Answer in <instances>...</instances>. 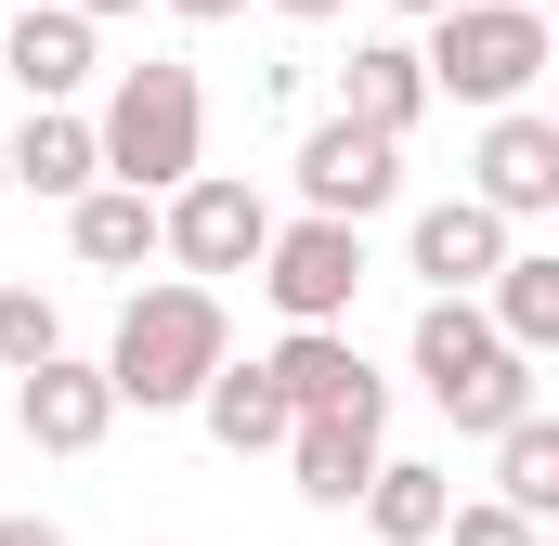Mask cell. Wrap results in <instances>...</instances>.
I'll use <instances>...</instances> for the list:
<instances>
[{"instance_id":"1","label":"cell","mask_w":559,"mask_h":546,"mask_svg":"<svg viewBox=\"0 0 559 546\" xmlns=\"http://www.w3.org/2000/svg\"><path fill=\"white\" fill-rule=\"evenodd\" d=\"M235 365V325H222V286H131V312H118V339H105V391H118V416H182L209 378Z\"/></svg>"},{"instance_id":"2","label":"cell","mask_w":559,"mask_h":546,"mask_svg":"<svg viewBox=\"0 0 559 546\" xmlns=\"http://www.w3.org/2000/svg\"><path fill=\"white\" fill-rule=\"evenodd\" d=\"M92 156H105L118 195H182L209 169V92H195V66H169V52L118 66V92L92 118Z\"/></svg>"},{"instance_id":"3","label":"cell","mask_w":559,"mask_h":546,"mask_svg":"<svg viewBox=\"0 0 559 546\" xmlns=\"http://www.w3.org/2000/svg\"><path fill=\"white\" fill-rule=\"evenodd\" d=\"M547 13L534 0H455V13H429V39H417V79H429V105H481V118H508L534 79H547Z\"/></svg>"},{"instance_id":"4","label":"cell","mask_w":559,"mask_h":546,"mask_svg":"<svg viewBox=\"0 0 559 546\" xmlns=\"http://www.w3.org/2000/svg\"><path fill=\"white\" fill-rule=\"evenodd\" d=\"M404 352H417V391L455 416L468 442H495V429L534 416V365L481 325V299H417V339H404Z\"/></svg>"},{"instance_id":"5","label":"cell","mask_w":559,"mask_h":546,"mask_svg":"<svg viewBox=\"0 0 559 546\" xmlns=\"http://www.w3.org/2000/svg\"><path fill=\"white\" fill-rule=\"evenodd\" d=\"M261 248H274V209L248 169H195L182 195H156V261H182V286L261 273Z\"/></svg>"},{"instance_id":"6","label":"cell","mask_w":559,"mask_h":546,"mask_svg":"<svg viewBox=\"0 0 559 546\" xmlns=\"http://www.w3.org/2000/svg\"><path fill=\"white\" fill-rule=\"evenodd\" d=\"M286 182H299V222H352V235H365V222L404 195V143L352 131V118H312L299 156H286Z\"/></svg>"},{"instance_id":"7","label":"cell","mask_w":559,"mask_h":546,"mask_svg":"<svg viewBox=\"0 0 559 546\" xmlns=\"http://www.w3.org/2000/svg\"><path fill=\"white\" fill-rule=\"evenodd\" d=\"M248 286L274 299L286 325H352V299H365V235H352V222H274V248H261Z\"/></svg>"},{"instance_id":"8","label":"cell","mask_w":559,"mask_h":546,"mask_svg":"<svg viewBox=\"0 0 559 546\" xmlns=\"http://www.w3.org/2000/svg\"><path fill=\"white\" fill-rule=\"evenodd\" d=\"M261 378L286 391V416H378L391 429V378L352 352V325H286L274 352H261Z\"/></svg>"},{"instance_id":"9","label":"cell","mask_w":559,"mask_h":546,"mask_svg":"<svg viewBox=\"0 0 559 546\" xmlns=\"http://www.w3.org/2000/svg\"><path fill=\"white\" fill-rule=\"evenodd\" d=\"M468 209H495L508 235H521V222H547V209H559V118L508 105V118L481 131V156H468Z\"/></svg>"},{"instance_id":"10","label":"cell","mask_w":559,"mask_h":546,"mask_svg":"<svg viewBox=\"0 0 559 546\" xmlns=\"http://www.w3.org/2000/svg\"><path fill=\"white\" fill-rule=\"evenodd\" d=\"M508 248H521V235H508L495 209H468V195H429L417 222H404V273H417L429 299H481Z\"/></svg>"},{"instance_id":"11","label":"cell","mask_w":559,"mask_h":546,"mask_svg":"<svg viewBox=\"0 0 559 546\" xmlns=\"http://www.w3.org/2000/svg\"><path fill=\"white\" fill-rule=\"evenodd\" d=\"M13 429H26V455H92V442L118 429V391H105V365H79V352L26 365V378H13Z\"/></svg>"},{"instance_id":"12","label":"cell","mask_w":559,"mask_h":546,"mask_svg":"<svg viewBox=\"0 0 559 546\" xmlns=\"http://www.w3.org/2000/svg\"><path fill=\"white\" fill-rule=\"evenodd\" d=\"M92 66H105V52H92V26H79L66 0H13V26H0V79H13L26 105H79Z\"/></svg>"},{"instance_id":"13","label":"cell","mask_w":559,"mask_h":546,"mask_svg":"<svg viewBox=\"0 0 559 546\" xmlns=\"http://www.w3.org/2000/svg\"><path fill=\"white\" fill-rule=\"evenodd\" d=\"M378 455H391V429H378V416H299V429H286V468H299V508H365Z\"/></svg>"},{"instance_id":"14","label":"cell","mask_w":559,"mask_h":546,"mask_svg":"<svg viewBox=\"0 0 559 546\" xmlns=\"http://www.w3.org/2000/svg\"><path fill=\"white\" fill-rule=\"evenodd\" d=\"M0 182H26V195L79 209V195L105 182V156H92V118H79V105H26V131L0 143Z\"/></svg>"},{"instance_id":"15","label":"cell","mask_w":559,"mask_h":546,"mask_svg":"<svg viewBox=\"0 0 559 546\" xmlns=\"http://www.w3.org/2000/svg\"><path fill=\"white\" fill-rule=\"evenodd\" d=\"M338 118L378 143H404L429 118V79H417V39H352V66H338Z\"/></svg>"},{"instance_id":"16","label":"cell","mask_w":559,"mask_h":546,"mask_svg":"<svg viewBox=\"0 0 559 546\" xmlns=\"http://www.w3.org/2000/svg\"><path fill=\"white\" fill-rule=\"evenodd\" d=\"M481 325H495L521 365H547L559 352V248H508L495 286H481Z\"/></svg>"},{"instance_id":"17","label":"cell","mask_w":559,"mask_h":546,"mask_svg":"<svg viewBox=\"0 0 559 546\" xmlns=\"http://www.w3.org/2000/svg\"><path fill=\"white\" fill-rule=\"evenodd\" d=\"M455 521V482L429 468V455H378V482H365V534L378 546H442Z\"/></svg>"},{"instance_id":"18","label":"cell","mask_w":559,"mask_h":546,"mask_svg":"<svg viewBox=\"0 0 559 546\" xmlns=\"http://www.w3.org/2000/svg\"><path fill=\"white\" fill-rule=\"evenodd\" d=\"M195 416H209V442H222V455H286V429H299L286 391L261 378V365H222V378L195 391Z\"/></svg>"},{"instance_id":"19","label":"cell","mask_w":559,"mask_h":546,"mask_svg":"<svg viewBox=\"0 0 559 546\" xmlns=\"http://www.w3.org/2000/svg\"><path fill=\"white\" fill-rule=\"evenodd\" d=\"M66 248L92 273H143L156 261V195H118V182H92L79 209H66Z\"/></svg>"},{"instance_id":"20","label":"cell","mask_w":559,"mask_h":546,"mask_svg":"<svg viewBox=\"0 0 559 546\" xmlns=\"http://www.w3.org/2000/svg\"><path fill=\"white\" fill-rule=\"evenodd\" d=\"M495 508H521L534 534L559 521V416L534 404L521 429H495Z\"/></svg>"},{"instance_id":"21","label":"cell","mask_w":559,"mask_h":546,"mask_svg":"<svg viewBox=\"0 0 559 546\" xmlns=\"http://www.w3.org/2000/svg\"><path fill=\"white\" fill-rule=\"evenodd\" d=\"M66 352V312L26 286V273H0V378H26V365H52Z\"/></svg>"},{"instance_id":"22","label":"cell","mask_w":559,"mask_h":546,"mask_svg":"<svg viewBox=\"0 0 559 546\" xmlns=\"http://www.w3.org/2000/svg\"><path fill=\"white\" fill-rule=\"evenodd\" d=\"M442 534H455V546H547L534 521H521V508H495V495H468V508H455Z\"/></svg>"},{"instance_id":"23","label":"cell","mask_w":559,"mask_h":546,"mask_svg":"<svg viewBox=\"0 0 559 546\" xmlns=\"http://www.w3.org/2000/svg\"><path fill=\"white\" fill-rule=\"evenodd\" d=\"M0 546H66V521H39V508H13V521H0Z\"/></svg>"},{"instance_id":"24","label":"cell","mask_w":559,"mask_h":546,"mask_svg":"<svg viewBox=\"0 0 559 546\" xmlns=\"http://www.w3.org/2000/svg\"><path fill=\"white\" fill-rule=\"evenodd\" d=\"M169 13H182V26H235L248 0H169Z\"/></svg>"},{"instance_id":"25","label":"cell","mask_w":559,"mask_h":546,"mask_svg":"<svg viewBox=\"0 0 559 546\" xmlns=\"http://www.w3.org/2000/svg\"><path fill=\"white\" fill-rule=\"evenodd\" d=\"M286 26H338V13H352V0H274Z\"/></svg>"},{"instance_id":"26","label":"cell","mask_w":559,"mask_h":546,"mask_svg":"<svg viewBox=\"0 0 559 546\" xmlns=\"http://www.w3.org/2000/svg\"><path fill=\"white\" fill-rule=\"evenodd\" d=\"M66 13H79V26H118V13H143V0H66Z\"/></svg>"},{"instance_id":"27","label":"cell","mask_w":559,"mask_h":546,"mask_svg":"<svg viewBox=\"0 0 559 546\" xmlns=\"http://www.w3.org/2000/svg\"><path fill=\"white\" fill-rule=\"evenodd\" d=\"M391 13H404V26H429V13H455V0H391Z\"/></svg>"},{"instance_id":"28","label":"cell","mask_w":559,"mask_h":546,"mask_svg":"<svg viewBox=\"0 0 559 546\" xmlns=\"http://www.w3.org/2000/svg\"><path fill=\"white\" fill-rule=\"evenodd\" d=\"M0 195H13V182H0Z\"/></svg>"}]
</instances>
